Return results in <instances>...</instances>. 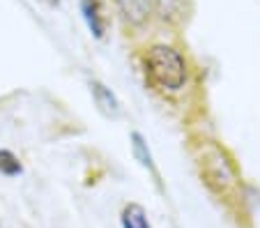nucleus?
Listing matches in <instances>:
<instances>
[{
    "mask_svg": "<svg viewBox=\"0 0 260 228\" xmlns=\"http://www.w3.org/2000/svg\"><path fill=\"white\" fill-rule=\"evenodd\" d=\"M145 67L150 79L157 85L168 90H177L182 88L184 79H187V64L184 58L180 55V51H175L173 46L159 44L152 46L145 55Z\"/></svg>",
    "mask_w": 260,
    "mask_h": 228,
    "instance_id": "f257e3e1",
    "label": "nucleus"
},
{
    "mask_svg": "<svg viewBox=\"0 0 260 228\" xmlns=\"http://www.w3.org/2000/svg\"><path fill=\"white\" fill-rule=\"evenodd\" d=\"M203 173H205L207 182L216 189V191H228L235 184V171H233L231 161L223 157L219 148L207 145L203 150Z\"/></svg>",
    "mask_w": 260,
    "mask_h": 228,
    "instance_id": "f03ea898",
    "label": "nucleus"
},
{
    "mask_svg": "<svg viewBox=\"0 0 260 228\" xmlns=\"http://www.w3.org/2000/svg\"><path fill=\"white\" fill-rule=\"evenodd\" d=\"M118 7L129 23H143L150 14V0H118Z\"/></svg>",
    "mask_w": 260,
    "mask_h": 228,
    "instance_id": "7ed1b4c3",
    "label": "nucleus"
},
{
    "mask_svg": "<svg viewBox=\"0 0 260 228\" xmlns=\"http://www.w3.org/2000/svg\"><path fill=\"white\" fill-rule=\"evenodd\" d=\"M122 228H150L145 210L138 203H129L122 210Z\"/></svg>",
    "mask_w": 260,
    "mask_h": 228,
    "instance_id": "20e7f679",
    "label": "nucleus"
},
{
    "mask_svg": "<svg viewBox=\"0 0 260 228\" xmlns=\"http://www.w3.org/2000/svg\"><path fill=\"white\" fill-rule=\"evenodd\" d=\"M92 94H94L97 106L104 111V113H108V115L118 113V100L113 97V92H111V90H106L102 83H97V81H94V83H92Z\"/></svg>",
    "mask_w": 260,
    "mask_h": 228,
    "instance_id": "39448f33",
    "label": "nucleus"
},
{
    "mask_svg": "<svg viewBox=\"0 0 260 228\" xmlns=\"http://www.w3.org/2000/svg\"><path fill=\"white\" fill-rule=\"evenodd\" d=\"M83 14H85V21H88L90 30H92L97 37L104 35V21L99 16V3L97 0H83Z\"/></svg>",
    "mask_w": 260,
    "mask_h": 228,
    "instance_id": "423d86ee",
    "label": "nucleus"
},
{
    "mask_svg": "<svg viewBox=\"0 0 260 228\" xmlns=\"http://www.w3.org/2000/svg\"><path fill=\"white\" fill-rule=\"evenodd\" d=\"M0 173L3 175H16L21 173L19 159L10 152V150H0Z\"/></svg>",
    "mask_w": 260,
    "mask_h": 228,
    "instance_id": "0eeeda50",
    "label": "nucleus"
},
{
    "mask_svg": "<svg viewBox=\"0 0 260 228\" xmlns=\"http://www.w3.org/2000/svg\"><path fill=\"white\" fill-rule=\"evenodd\" d=\"M159 10H161V16L168 21L177 19L180 16V12L175 10V0H159Z\"/></svg>",
    "mask_w": 260,
    "mask_h": 228,
    "instance_id": "6e6552de",
    "label": "nucleus"
},
{
    "mask_svg": "<svg viewBox=\"0 0 260 228\" xmlns=\"http://www.w3.org/2000/svg\"><path fill=\"white\" fill-rule=\"evenodd\" d=\"M49 3H51V5H58V0H49Z\"/></svg>",
    "mask_w": 260,
    "mask_h": 228,
    "instance_id": "1a4fd4ad",
    "label": "nucleus"
}]
</instances>
